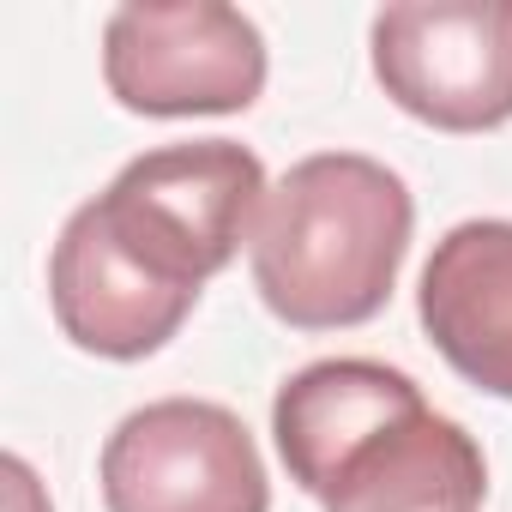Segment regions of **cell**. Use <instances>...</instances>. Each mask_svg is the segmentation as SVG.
Masks as SVG:
<instances>
[{
  "label": "cell",
  "instance_id": "cell-1",
  "mask_svg": "<svg viewBox=\"0 0 512 512\" xmlns=\"http://www.w3.org/2000/svg\"><path fill=\"white\" fill-rule=\"evenodd\" d=\"M416 235L410 181L368 151L290 163L253 223L247 272L290 332H350L386 314Z\"/></svg>",
  "mask_w": 512,
  "mask_h": 512
},
{
  "label": "cell",
  "instance_id": "cell-2",
  "mask_svg": "<svg viewBox=\"0 0 512 512\" xmlns=\"http://www.w3.org/2000/svg\"><path fill=\"white\" fill-rule=\"evenodd\" d=\"M266 193V163L247 145L181 139L121 163V175L91 205L139 266L205 296V284L241 253V241H253Z\"/></svg>",
  "mask_w": 512,
  "mask_h": 512
},
{
  "label": "cell",
  "instance_id": "cell-3",
  "mask_svg": "<svg viewBox=\"0 0 512 512\" xmlns=\"http://www.w3.org/2000/svg\"><path fill=\"white\" fill-rule=\"evenodd\" d=\"M266 73L260 25L223 0H133L103 19V85L127 115H247Z\"/></svg>",
  "mask_w": 512,
  "mask_h": 512
},
{
  "label": "cell",
  "instance_id": "cell-4",
  "mask_svg": "<svg viewBox=\"0 0 512 512\" xmlns=\"http://www.w3.org/2000/svg\"><path fill=\"white\" fill-rule=\"evenodd\" d=\"M380 91L434 133L512 121V0H398L368 25Z\"/></svg>",
  "mask_w": 512,
  "mask_h": 512
},
{
  "label": "cell",
  "instance_id": "cell-5",
  "mask_svg": "<svg viewBox=\"0 0 512 512\" xmlns=\"http://www.w3.org/2000/svg\"><path fill=\"white\" fill-rule=\"evenodd\" d=\"M97 482L109 512H272L260 440L211 398L127 410L103 440Z\"/></svg>",
  "mask_w": 512,
  "mask_h": 512
},
{
  "label": "cell",
  "instance_id": "cell-6",
  "mask_svg": "<svg viewBox=\"0 0 512 512\" xmlns=\"http://www.w3.org/2000/svg\"><path fill=\"white\" fill-rule=\"evenodd\" d=\"M49 308L73 350L97 362H145L187 326L199 290L163 284L151 266H139L85 199L49 253Z\"/></svg>",
  "mask_w": 512,
  "mask_h": 512
},
{
  "label": "cell",
  "instance_id": "cell-7",
  "mask_svg": "<svg viewBox=\"0 0 512 512\" xmlns=\"http://www.w3.org/2000/svg\"><path fill=\"white\" fill-rule=\"evenodd\" d=\"M416 320L458 380L512 404V217H464L434 241Z\"/></svg>",
  "mask_w": 512,
  "mask_h": 512
},
{
  "label": "cell",
  "instance_id": "cell-8",
  "mask_svg": "<svg viewBox=\"0 0 512 512\" xmlns=\"http://www.w3.org/2000/svg\"><path fill=\"white\" fill-rule=\"evenodd\" d=\"M422 386L392 368V362H374V356H320L308 368H296L278 398H272V440H278V458L290 470V482L320 500L338 476V464L368 440L380 434L386 422L422 410Z\"/></svg>",
  "mask_w": 512,
  "mask_h": 512
},
{
  "label": "cell",
  "instance_id": "cell-9",
  "mask_svg": "<svg viewBox=\"0 0 512 512\" xmlns=\"http://www.w3.org/2000/svg\"><path fill=\"white\" fill-rule=\"evenodd\" d=\"M488 458L476 434L434 404L368 434L320 494L326 512H482Z\"/></svg>",
  "mask_w": 512,
  "mask_h": 512
},
{
  "label": "cell",
  "instance_id": "cell-10",
  "mask_svg": "<svg viewBox=\"0 0 512 512\" xmlns=\"http://www.w3.org/2000/svg\"><path fill=\"white\" fill-rule=\"evenodd\" d=\"M7 482H13V512H55V506L43 500V488H37V470H31L19 452H7Z\"/></svg>",
  "mask_w": 512,
  "mask_h": 512
}]
</instances>
